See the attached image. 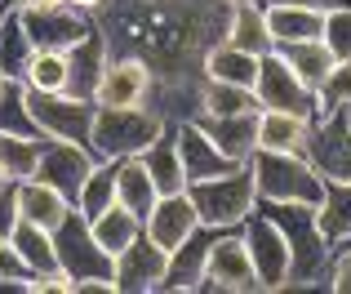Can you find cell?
Wrapping results in <instances>:
<instances>
[{
  "instance_id": "f35d334b",
  "label": "cell",
  "mask_w": 351,
  "mask_h": 294,
  "mask_svg": "<svg viewBox=\"0 0 351 294\" xmlns=\"http://www.w3.org/2000/svg\"><path fill=\"white\" fill-rule=\"evenodd\" d=\"M18 183L14 179H5L0 183V236H14V227H18Z\"/></svg>"
},
{
  "instance_id": "277c9868",
  "label": "cell",
  "mask_w": 351,
  "mask_h": 294,
  "mask_svg": "<svg viewBox=\"0 0 351 294\" xmlns=\"http://www.w3.org/2000/svg\"><path fill=\"white\" fill-rule=\"evenodd\" d=\"M160 130H165V121L152 107H98L94 130H89V152L98 161L138 156Z\"/></svg>"
},
{
  "instance_id": "52a82bcc",
  "label": "cell",
  "mask_w": 351,
  "mask_h": 294,
  "mask_svg": "<svg viewBox=\"0 0 351 294\" xmlns=\"http://www.w3.org/2000/svg\"><path fill=\"white\" fill-rule=\"evenodd\" d=\"M27 107H32L36 125H40L45 139H71L89 147V130H94L98 103L94 98H76V94H40V89H27Z\"/></svg>"
},
{
  "instance_id": "7dc6e473",
  "label": "cell",
  "mask_w": 351,
  "mask_h": 294,
  "mask_svg": "<svg viewBox=\"0 0 351 294\" xmlns=\"http://www.w3.org/2000/svg\"><path fill=\"white\" fill-rule=\"evenodd\" d=\"M232 5H236V0H232Z\"/></svg>"
},
{
  "instance_id": "f546056e",
  "label": "cell",
  "mask_w": 351,
  "mask_h": 294,
  "mask_svg": "<svg viewBox=\"0 0 351 294\" xmlns=\"http://www.w3.org/2000/svg\"><path fill=\"white\" fill-rule=\"evenodd\" d=\"M14 250L23 254V263H27V272L32 277H45V272H53L58 268V250H53V232H45V227H36V223H27V218H18V227H14Z\"/></svg>"
},
{
  "instance_id": "ac0fdd59",
  "label": "cell",
  "mask_w": 351,
  "mask_h": 294,
  "mask_svg": "<svg viewBox=\"0 0 351 294\" xmlns=\"http://www.w3.org/2000/svg\"><path fill=\"white\" fill-rule=\"evenodd\" d=\"M107 63H112V45H107V36L98 32V23H94V32L67 49V67H71L67 94L94 98L98 94V80H103V71H107Z\"/></svg>"
},
{
  "instance_id": "bcb514c9",
  "label": "cell",
  "mask_w": 351,
  "mask_h": 294,
  "mask_svg": "<svg viewBox=\"0 0 351 294\" xmlns=\"http://www.w3.org/2000/svg\"><path fill=\"white\" fill-rule=\"evenodd\" d=\"M343 112H347V121H351V107H343Z\"/></svg>"
},
{
  "instance_id": "f6af8a7d",
  "label": "cell",
  "mask_w": 351,
  "mask_h": 294,
  "mask_svg": "<svg viewBox=\"0 0 351 294\" xmlns=\"http://www.w3.org/2000/svg\"><path fill=\"white\" fill-rule=\"evenodd\" d=\"M5 80H9V76H5V71H0V94H5Z\"/></svg>"
},
{
  "instance_id": "7c38bea8",
  "label": "cell",
  "mask_w": 351,
  "mask_h": 294,
  "mask_svg": "<svg viewBox=\"0 0 351 294\" xmlns=\"http://www.w3.org/2000/svg\"><path fill=\"white\" fill-rule=\"evenodd\" d=\"M307 161L316 165L325 179L351 183V121H347L343 107L329 112V116H320V121H311Z\"/></svg>"
},
{
  "instance_id": "5b68a950",
  "label": "cell",
  "mask_w": 351,
  "mask_h": 294,
  "mask_svg": "<svg viewBox=\"0 0 351 294\" xmlns=\"http://www.w3.org/2000/svg\"><path fill=\"white\" fill-rule=\"evenodd\" d=\"M254 94H258V107H267V112H289V116H307V121H316V116H320L316 89L302 85L298 71H293L276 49H267L263 63H258Z\"/></svg>"
},
{
  "instance_id": "7402d4cb",
  "label": "cell",
  "mask_w": 351,
  "mask_h": 294,
  "mask_svg": "<svg viewBox=\"0 0 351 294\" xmlns=\"http://www.w3.org/2000/svg\"><path fill=\"white\" fill-rule=\"evenodd\" d=\"M138 156H143V165L152 170V179H156V188H160V196H165V192H182V188H187L182 156H178V125H165V130L156 134V139L147 143Z\"/></svg>"
},
{
  "instance_id": "cb8c5ba5",
  "label": "cell",
  "mask_w": 351,
  "mask_h": 294,
  "mask_svg": "<svg viewBox=\"0 0 351 294\" xmlns=\"http://www.w3.org/2000/svg\"><path fill=\"white\" fill-rule=\"evenodd\" d=\"M311 143V121L307 116H289V112H267L258 107V147L267 152H298L307 156Z\"/></svg>"
},
{
  "instance_id": "836d02e7",
  "label": "cell",
  "mask_w": 351,
  "mask_h": 294,
  "mask_svg": "<svg viewBox=\"0 0 351 294\" xmlns=\"http://www.w3.org/2000/svg\"><path fill=\"white\" fill-rule=\"evenodd\" d=\"M107 205H116V161H98L76 196V210L85 218H98Z\"/></svg>"
},
{
  "instance_id": "1f68e13d",
  "label": "cell",
  "mask_w": 351,
  "mask_h": 294,
  "mask_svg": "<svg viewBox=\"0 0 351 294\" xmlns=\"http://www.w3.org/2000/svg\"><path fill=\"white\" fill-rule=\"evenodd\" d=\"M0 134H27V139H45L40 125H36L32 107H27V85L23 76L5 80V94H0Z\"/></svg>"
},
{
  "instance_id": "7bdbcfd3",
  "label": "cell",
  "mask_w": 351,
  "mask_h": 294,
  "mask_svg": "<svg viewBox=\"0 0 351 294\" xmlns=\"http://www.w3.org/2000/svg\"><path fill=\"white\" fill-rule=\"evenodd\" d=\"M27 5H32V0H0V18H5L9 9H27Z\"/></svg>"
},
{
  "instance_id": "b9f144b4",
  "label": "cell",
  "mask_w": 351,
  "mask_h": 294,
  "mask_svg": "<svg viewBox=\"0 0 351 294\" xmlns=\"http://www.w3.org/2000/svg\"><path fill=\"white\" fill-rule=\"evenodd\" d=\"M289 5H307V9H338V5H351V0H289Z\"/></svg>"
},
{
  "instance_id": "ba28073f",
  "label": "cell",
  "mask_w": 351,
  "mask_h": 294,
  "mask_svg": "<svg viewBox=\"0 0 351 294\" xmlns=\"http://www.w3.org/2000/svg\"><path fill=\"white\" fill-rule=\"evenodd\" d=\"M205 290L214 294H245V290H263L258 286V272H254V259H249V241L245 232L227 227V232L214 236L209 245V259H205Z\"/></svg>"
},
{
  "instance_id": "4fadbf2b",
  "label": "cell",
  "mask_w": 351,
  "mask_h": 294,
  "mask_svg": "<svg viewBox=\"0 0 351 294\" xmlns=\"http://www.w3.org/2000/svg\"><path fill=\"white\" fill-rule=\"evenodd\" d=\"M147 94H152V67L138 54H112L103 80H98V107H147Z\"/></svg>"
},
{
  "instance_id": "ab89813d",
  "label": "cell",
  "mask_w": 351,
  "mask_h": 294,
  "mask_svg": "<svg viewBox=\"0 0 351 294\" xmlns=\"http://www.w3.org/2000/svg\"><path fill=\"white\" fill-rule=\"evenodd\" d=\"M329 290L351 294V245H343V250L329 259Z\"/></svg>"
},
{
  "instance_id": "d6a6232c",
  "label": "cell",
  "mask_w": 351,
  "mask_h": 294,
  "mask_svg": "<svg viewBox=\"0 0 351 294\" xmlns=\"http://www.w3.org/2000/svg\"><path fill=\"white\" fill-rule=\"evenodd\" d=\"M45 139H27V134H0V174L14 183L32 179L36 161H40Z\"/></svg>"
},
{
  "instance_id": "9c48e42d",
  "label": "cell",
  "mask_w": 351,
  "mask_h": 294,
  "mask_svg": "<svg viewBox=\"0 0 351 294\" xmlns=\"http://www.w3.org/2000/svg\"><path fill=\"white\" fill-rule=\"evenodd\" d=\"M18 18H23L32 49H71L76 41L94 32V18L76 5H27L18 9Z\"/></svg>"
},
{
  "instance_id": "3957f363",
  "label": "cell",
  "mask_w": 351,
  "mask_h": 294,
  "mask_svg": "<svg viewBox=\"0 0 351 294\" xmlns=\"http://www.w3.org/2000/svg\"><path fill=\"white\" fill-rule=\"evenodd\" d=\"M191 201H196V214L205 227H240L258 205V192H254V174H249V161L232 174H218V179H200V183H187Z\"/></svg>"
},
{
  "instance_id": "4316f807",
  "label": "cell",
  "mask_w": 351,
  "mask_h": 294,
  "mask_svg": "<svg viewBox=\"0 0 351 294\" xmlns=\"http://www.w3.org/2000/svg\"><path fill=\"white\" fill-rule=\"evenodd\" d=\"M227 45L249 54H267L271 49V32H267V14L258 0H236L232 5V23H227Z\"/></svg>"
},
{
  "instance_id": "44dd1931",
  "label": "cell",
  "mask_w": 351,
  "mask_h": 294,
  "mask_svg": "<svg viewBox=\"0 0 351 294\" xmlns=\"http://www.w3.org/2000/svg\"><path fill=\"white\" fill-rule=\"evenodd\" d=\"M71 205H76V201L62 196V192L53 188V183H45V179H23L18 183V214H23L27 223L45 227V232H53V227L71 214Z\"/></svg>"
},
{
  "instance_id": "7a4b0ae2",
  "label": "cell",
  "mask_w": 351,
  "mask_h": 294,
  "mask_svg": "<svg viewBox=\"0 0 351 294\" xmlns=\"http://www.w3.org/2000/svg\"><path fill=\"white\" fill-rule=\"evenodd\" d=\"M249 174H254L258 201H293V205H316V210H320V201H325V174L298 152H267V147H254Z\"/></svg>"
},
{
  "instance_id": "e0dca14e",
  "label": "cell",
  "mask_w": 351,
  "mask_h": 294,
  "mask_svg": "<svg viewBox=\"0 0 351 294\" xmlns=\"http://www.w3.org/2000/svg\"><path fill=\"white\" fill-rule=\"evenodd\" d=\"M178 156H182V174H187V183L218 179V174L240 170V161H232L227 152H218L214 139H209L196 121H182L178 125Z\"/></svg>"
},
{
  "instance_id": "f1b7e54d",
  "label": "cell",
  "mask_w": 351,
  "mask_h": 294,
  "mask_svg": "<svg viewBox=\"0 0 351 294\" xmlns=\"http://www.w3.org/2000/svg\"><path fill=\"white\" fill-rule=\"evenodd\" d=\"M316 223L325 232L329 245H343L351 236V183H338V179H325V201L316 210Z\"/></svg>"
},
{
  "instance_id": "9a60e30c",
  "label": "cell",
  "mask_w": 351,
  "mask_h": 294,
  "mask_svg": "<svg viewBox=\"0 0 351 294\" xmlns=\"http://www.w3.org/2000/svg\"><path fill=\"white\" fill-rule=\"evenodd\" d=\"M165 268H169V254H165L147 232H138V241L129 245V250L116 254V286H120V294L160 290Z\"/></svg>"
},
{
  "instance_id": "ee69618b",
  "label": "cell",
  "mask_w": 351,
  "mask_h": 294,
  "mask_svg": "<svg viewBox=\"0 0 351 294\" xmlns=\"http://www.w3.org/2000/svg\"><path fill=\"white\" fill-rule=\"evenodd\" d=\"M67 5H76V9H85V14H94V9L103 5V0H67Z\"/></svg>"
},
{
  "instance_id": "e575fe53",
  "label": "cell",
  "mask_w": 351,
  "mask_h": 294,
  "mask_svg": "<svg viewBox=\"0 0 351 294\" xmlns=\"http://www.w3.org/2000/svg\"><path fill=\"white\" fill-rule=\"evenodd\" d=\"M205 116H236V112H258V94L245 85H227V80H205V98H200Z\"/></svg>"
},
{
  "instance_id": "60d3db41",
  "label": "cell",
  "mask_w": 351,
  "mask_h": 294,
  "mask_svg": "<svg viewBox=\"0 0 351 294\" xmlns=\"http://www.w3.org/2000/svg\"><path fill=\"white\" fill-rule=\"evenodd\" d=\"M5 277H32V272H27L23 254L14 250V241H9V236H0V281H5Z\"/></svg>"
},
{
  "instance_id": "6da1fadb",
  "label": "cell",
  "mask_w": 351,
  "mask_h": 294,
  "mask_svg": "<svg viewBox=\"0 0 351 294\" xmlns=\"http://www.w3.org/2000/svg\"><path fill=\"white\" fill-rule=\"evenodd\" d=\"M267 218L285 232L289 245V281L285 290H311V286H329V259L334 245L325 241L316 223V205H293V201H258Z\"/></svg>"
},
{
  "instance_id": "83f0119b",
  "label": "cell",
  "mask_w": 351,
  "mask_h": 294,
  "mask_svg": "<svg viewBox=\"0 0 351 294\" xmlns=\"http://www.w3.org/2000/svg\"><path fill=\"white\" fill-rule=\"evenodd\" d=\"M89 227H94V241L116 259L120 250H129V245L138 241V232H143V218H138L134 210H125V205L116 201V205H107L98 218H89Z\"/></svg>"
},
{
  "instance_id": "d4e9b609",
  "label": "cell",
  "mask_w": 351,
  "mask_h": 294,
  "mask_svg": "<svg viewBox=\"0 0 351 294\" xmlns=\"http://www.w3.org/2000/svg\"><path fill=\"white\" fill-rule=\"evenodd\" d=\"M258 63H263V54H249V49H236V45L218 41L214 49L205 54V76H209V80H227V85H245V89H254V80H258Z\"/></svg>"
},
{
  "instance_id": "5bb4252c",
  "label": "cell",
  "mask_w": 351,
  "mask_h": 294,
  "mask_svg": "<svg viewBox=\"0 0 351 294\" xmlns=\"http://www.w3.org/2000/svg\"><path fill=\"white\" fill-rule=\"evenodd\" d=\"M196 227H200V214H196V201H191L187 188H182V192H165V196L152 205V214L143 218V232L152 236L165 254L178 250Z\"/></svg>"
},
{
  "instance_id": "8d00e7d4",
  "label": "cell",
  "mask_w": 351,
  "mask_h": 294,
  "mask_svg": "<svg viewBox=\"0 0 351 294\" xmlns=\"http://www.w3.org/2000/svg\"><path fill=\"white\" fill-rule=\"evenodd\" d=\"M320 116H329V112H338V107H351V58L343 63H334V71H329V80L320 85ZM316 116V121H320Z\"/></svg>"
},
{
  "instance_id": "2e32d148",
  "label": "cell",
  "mask_w": 351,
  "mask_h": 294,
  "mask_svg": "<svg viewBox=\"0 0 351 294\" xmlns=\"http://www.w3.org/2000/svg\"><path fill=\"white\" fill-rule=\"evenodd\" d=\"M218 227H205L200 223L178 250H169V268H165V281H160V294H173V290H200L205 281V259H209V245H214Z\"/></svg>"
},
{
  "instance_id": "603a6c76",
  "label": "cell",
  "mask_w": 351,
  "mask_h": 294,
  "mask_svg": "<svg viewBox=\"0 0 351 294\" xmlns=\"http://www.w3.org/2000/svg\"><path fill=\"white\" fill-rule=\"evenodd\" d=\"M116 201L125 210H134L138 218H147L152 205L160 201V188H156L152 170L143 165V156H120L116 161Z\"/></svg>"
},
{
  "instance_id": "74e56055",
  "label": "cell",
  "mask_w": 351,
  "mask_h": 294,
  "mask_svg": "<svg viewBox=\"0 0 351 294\" xmlns=\"http://www.w3.org/2000/svg\"><path fill=\"white\" fill-rule=\"evenodd\" d=\"M320 41L329 45V54H334L338 63L351 58V5H338L325 14V36Z\"/></svg>"
},
{
  "instance_id": "d590c367",
  "label": "cell",
  "mask_w": 351,
  "mask_h": 294,
  "mask_svg": "<svg viewBox=\"0 0 351 294\" xmlns=\"http://www.w3.org/2000/svg\"><path fill=\"white\" fill-rule=\"evenodd\" d=\"M27 58H32V41H27V32H23L18 9H9V14L0 18V71H5V76H23Z\"/></svg>"
},
{
  "instance_id": "d6986e66",
  "label": "cell",
  "mask_w": 351,
  "mask_h": 294,
  "mask_svg": "<svg viewBox=\"0 0 351 294\" xmlns=\"http://www.w3.org/2000/svg\"><path fill=\"white\" fill-rule=\"evenodd\" d=\"M263 14H267V32H271V49L276 45L320 41V36H325V9L289 5V0H267Z\"/></svg>"
},
{
  "instance_id": "8992f818",
  "label": "cell",
  "mask_w": 351,
  "mask_h": 294,
  "mask_svg": "<svg viewBox=\"0 0 351 294\" xmlns=\"http://www.w3.org/2000/svg\"><path fill=\"white\" fill-rule=\"evenodd\" d=\"M53 250H58V268L71 281H89V277H116V259L94 241L89 218L71 205V214L53 227Z\"/></svg>"
},
{
  "instance_id": "484cf974",
  "label": "cell",
  "mask_w": 351,
  "mask_h": 294,
  "mask_svg": "<svg viewBox=\"0 0 351 294\" xmlns=\"http://www.w3.org/2000/svg\"><path fill=\"white\" fill-rule=\"evenodd\" d=\"M276 54H280L285 63H289L293 71H298L302 85H311L320 94V85L329 80V71H334V54H329L325 41H293V45H276Z\"/></svg>"
},
{
  "instance_id": "30bf717a",
  "label": "cell",
  "mask_w": 351,
  "mask_h": 294,
  "mask_svg": "<svg viewBox=\"0 0 351 294\" xmlns=\"http://www.w3.org/2000/svg\"><path fill=\"white\" fill-rule=\"evenodd\" d=\"M249 241V259H254V272H258V286L263 290H285L289 281V245H285V232L254 205V214L240 223Z\"/></svg>"
},
{
  "instance_id": "ffe728a7",
  "label": "cell",
  "mask_w": 351,
  "mask_h": 294,
  "mask_svg": "<svg viewBox=\"0 0 351 294\" xmlns=\"http://www.w3.org/2000/svg\"><path fill=\"white\" fill-rule=\"evenodd\" d=\"M191 121L200 125V130L214 139L218 152H227L232 161L245 165L249 156H254V147H258V112H236V116H191Z\"/></svg>"
},
{
  "instance_id": "4dcf8cb0",
  "label": "cell",
  "mask_w": 351,
  "mask_h": 294,
  "mask_svg": "<svg viewBox=\"0 0 351 294\" xmlns=\"http://www.w3.org/2000/svg\"><path fill=\"white\" fill-rule=\"evenodd\" d=\"M67 49H32V58H27L23 67V85L27 89H40V94H62L67 89Z\"/></svg>"
},
{
  "instance_id": "8fae6325",
  "label": "cell",
  "mask_w": 351,
  "mask_h": 294,
  "mask_svg": "<svg viewBox=\"0 0 351 294\" xmlns=\"http://www.w3.org/2000/svg\"><path fill=\"white\" fill-rule=\"evenodd\" d=\"M94 165H98V156L89 152L85 143H71V139H45L40 161H36V174H32V179L53 183V188H58L62 196L76 201Z\"/></svg>"
}]
</instances>
